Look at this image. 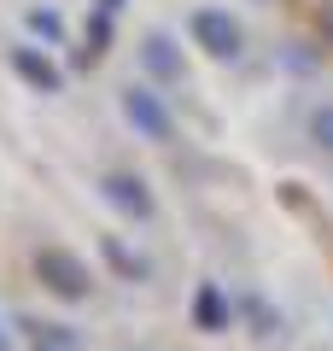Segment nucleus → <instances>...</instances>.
<instances>
[{
    "instance_id": "nucleus-1",
    "label": "nucleus",
    "mask_w": 333,
    "mask_h": 351,
    "mask_svg": "<svg viewBox=\"0 0 333 351\" xmlns=\"http://www.w3.org/2000/svg\"><path fill=\"white\" fill-rule=\"evenodd\" d=\"M36 269H41V281H47L59 299H88V269H82V258H71L64 246H41V258H36Z\"/></svg>"
},
{
    "instance_id": "nucleus-2",
    "label": "nucleus",
    "mask_w": 333,
    "mask_h": 351,
    "mask_svg": "<svg viewBox=\"0 0 333 351\" xmlns=\"http://www.w3.org/2000/svg\"><path fill=\"white\" fill-rule=\"evenodd\" d=\"M193 36L205 53H217V59H234L240 53V24L228 12H193Z\"/></svg>"
},
{
    "instance_id": "nucleus-3",
    "label": "nucleus",
    "mask_w": 333,
    "mask_h": 351,
    "mask_svg": "<svg viewBox=\"0 0 333 351\" xmlns=\"http://www.w3.org/2000/svg\"><path fill=\"white\" fill-rule=\"evenodd\" d=\"M123 112H129V123H135L147 141H170V112L158 106V94H147V88H129V94H123Z\"/></svg>"
},
{
    "instance_id": "nucleus-4",
    "label": "nucleus",
    "mask_w": 333,
    "mask_h": 351,
    "mask_svg": "<svg viewBox=\"0 0 333 351\" xmlns=\"http://www.w3.org/2000/svg\"><path fill=\"white\" fill-rule=\"evenodd\" d=\"M106 193H111V205H123L129 217H152V193L140 188V176H106Z\"/></svg>"
},
{
    "instance_id": "nucleus-5",
    "label": "nucleus",
    "mask_w": 333,
    "mask_h": 351,
    "mask_svg": "<svg viewBox=\"0 0 333 351\" xmlns=\"http://www.w3.org/2000/svg\"><path fill=\"white\" fill-rule=\"evenodd\" d=\"M140 53H147V71L158 76V82H175V76H182V59H175V47L164 36H147V47H140Z\"/></svg>"
},
{
    "instance_id": "nucleus-6",
    "label": "nucleus",
    "mask_w": 333,
    "mask_h": 351,
    "mask_svg": "<svg viewBox=\"0 0 333 351\" xmlns=\"http://www.w3.org/2000/svg\"><path fill=\"white\" fill-rule=\"evenodd\" d=\"M18 76H24V82H36V88H47V94H53V88H59V71H53V64L47 59H41V53H29V47H18Z\"/></svg>"
},
{
    "instance_id": "nucleus-7",
    "label": "nucleus",
    "mask_w": 333,
    "mask_h": 351,
    "mask_svg": "<svg viewBox=\"0 0 333 351\" xmlns=\"http://www.w3.org/2000/svg\"><path fill=\"white\" fill-rule=\"evenodd\" d=\"M193 316H199V328H222V322H228V304H222V293H217V287H199Z\"/></svg>"
},
{
    "instance_id": "nucleus-8",
    "label": "nucleus",
    "mask_w": 333,
    "mask_h": 351,
    "mask_svg": "<svg viewBox=\"0 0 333 351\" xmlns=\"http://www.w3.org/2000/svg\"><path fill=\"white\" fill-rule=\"evenodd\" d=\"M310 135H316V141H321V147H328V152H333V106H321V112H316V117H310Z\"/></svg>"
},
{
    "instance_id": "nucleus-9",
    "label": "nucleus",
    "mask_w": 333,
    "mask_h": 351,
    "mask_svg": "<svg viewBox=\"0 0 333 351\" xmlns=\"http://www.w3.org/2000/svg\"><path fill=\"white\" fill-rule=\"evenodd\" d=\"M29 29L47 36V41H59V18H53V12H29Z\"/></svg>"
},
{
    "instance_id": "nucleus-10",
    "label": "nucleus",
    "mask_w": 333,
    "mask_h": 351,
    "mask_svg": "<svg viewBox=\"0 0 333 351\" xmlns=\"http://www.w3.org/2000/svg\"><path fill=\"white\" fill-rule=\"evenodd\" d=\"M0 351H6V334H0Z\"/></svg>"
}]
</instances>
